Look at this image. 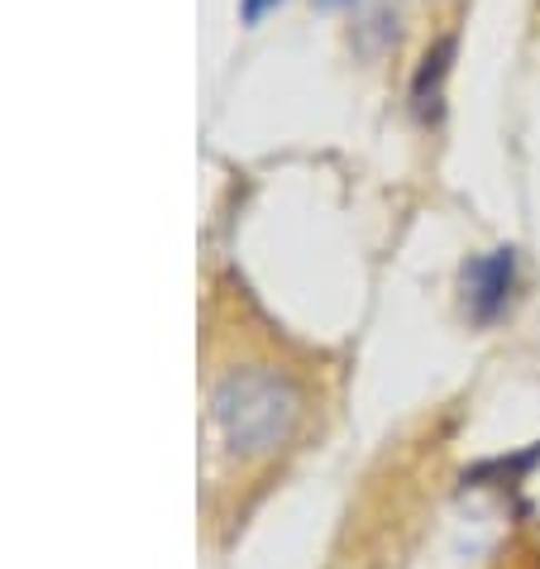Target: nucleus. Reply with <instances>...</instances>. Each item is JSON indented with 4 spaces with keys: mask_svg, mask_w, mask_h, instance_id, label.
I'll return each mask as SVG.
<instances>
[{
    "mask_svg": "<svg viewBox=\"0 0 540 569\" xmlns=\"http://www.w3.org/2000/svg\"><path fill=\"white\" fill-rule=\"evenodd\" d=\"M301 421H307V388L278 363H244L216 378L211 431L216 446L230 450L234 460H273L282 446H292Z\"/></svg>",
    "mask_w": 540,
    "mask_h": 569,
    "instance_id": "nucleus-1",
    "label": "nucleus"
},
{
    "mask_svg": "<svg viewBox=\"0 0 540 569\" xmlns=\"http://www.w3.org/2000/svg\"><path fill=\"white\" fill-rule=\"evenodd\" d=\"M517 288V254L512 249H492V254H479L464 263V307L479 326L498 321L512 302Z\"/></svg>",
    "mask_w": 540,
    "mask_h": 569,
    "instance_id": "nucleus-2",
    "label": "nucleus"
},
{
    "mask_svg": "<svg viewBox=\"0 0 540 569\" xmlns=\"http://www.w3.org/2000/svg\"><path fill=\"white\" fill-rule=\"evenodd\" d=\"M450 58H454V39H440L436 49L421 58L417 87H411V101H417L421 120H436V110H440V87H444V72H450Z\"/></svg>",
    "mask_w": 540,
    "mask_h": 569,
    "instance_id": "nucleus-3",
    "label": "nucleus"
},
{
    "mask_svg": "<svg viewBox=\"0 0 540 569\" xmlns=\"http://www.w3.org/2000/svg\"><path fill=\"white\" fill-rule=\"evenodd\" d=\"M268 6H273V0H244V14H249V20H259Z\"/></svg>",
    "mask_w": 540,
    "mask_h": 569,
    "instance_id": "nucleus-4",
    "label": "nucleus"
}]
</instances>
